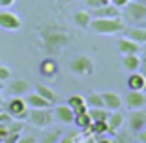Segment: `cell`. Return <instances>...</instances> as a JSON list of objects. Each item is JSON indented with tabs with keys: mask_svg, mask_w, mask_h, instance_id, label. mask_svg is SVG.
Instances as JSON below:
<instances>
[{
	"mask_svg": "<svg viewBox=\"0 0 146 143\" xmlns=\"http://www.w3.org/2000/svg\"><path fill=\"white\" fill-rule=\"evenodd\" d=\"M38 38L39 44L51 56L54 55H62L66 47L71 42V34L68 28L56 25V23H45L38 28Z\"/></svg>",
	"mask_w": 146,
	"mask_h": 143,
	"instance_id": "6da1fadb",
	"label": "cell"
},
{
	"mask_svg": "<svg viewBox=\"0 0 146 143\" xmlns=\"http://www.w3.org/2000/svg\"><path fill=\"white\" fill-rule=\"evenodd\" d=\"M125 26L127 25L122 15H118V17H92L88 28H92L96 34H118L124 32Z\"/></svg>",
	"mask_w": 146,
	"mask_h": 143,
	"instance_id": "7a4b0ae2",
	"label": "cell"
},
{
	"mask_svg": "<svg viewBox=\"0 0 146 143\" xmlns=\"http://www.w3.org/2000/svg\"><path fill=\"white\" fill-rule=\"evenodd\" d=\"M69 70H71V74L79 75V77H88V75H94L96 66H94V60H92L90 56L77 55L69 60Z\"/></svg>",
	"mask_w": 146,
	"mask_h": 143,
	"instance_id": "3957f363",
	"label": "cell"
},
{
	"mask_svg": "<svg viewBox=\"0 0 146 143\" xmlns=\"http://www.w3.org/2000/svg\"><path fill=\"white\" fill-rule=\"evenodd\" d=\"M26 121L30 122L32 126H38V128H45V126H51L54 121V113L52 107H43V109H28V117Z\"/></svg>",
	"mask_w": 146,
	"mask_h": 143,
	"instance_id": "277c9868",
	"label": "cell"
},
{
	"mask_svg": "<svg viewBox=\"0 0 146 143\" xmlns=\"http://www.w3.org/2000/svg\"><path fill=\"white\" fill-rule=\"evenodd\" d=\"M28 105H26L25 98L23 96H15V98H11L6 104V111L11 115L13 119H17V121H26V117H28Z\"/></svg>",
	"mask_w": 146,
	"mask_h": 143,
	"instance_id": "5b68a950",
	"label": "cell"
},
{
	"mask_svg": "<svg viewBox=\"0 0 146 143\" xmlns=\"http://www.w3.org/2000/svg\"><path fill=\"white\" fill-rule=\"evenodd\" d=\"M124 15L129 23H141L142 19H146V6L139 0H129L124 6Z\"/></svg>",
	"mask_w": 146,
	"mask_h": 143,
	"instance_id": "8992f818",
	"label": "cell"
},
{
	"mask_svg": "<svg viewBox=\"0 0 146 143\" xmlns=\"http://www.w3.org/2000/svg\"><path fill=\"white\" fill-rule=\"evenodd\" d=\"M0 28L8 32H17L23 28V19L9 9H0Z\"/></svg>",
	"mask_w": 146,
	"mask_h": 143,
	"instance_id": "52a82bcc",
	"label": "cell"
},
{
	"mask_svg": "<svg viewBox=\"0 0 146 143\" xmlns=\"http://www.w3.org/2000/svg\"><path fill=\"white\" fill-rule=\"evenodd\" d=\"M52 113H54L56 121H60L62 124H71L75 121V111L68 104H54V111Z\"/></svg>",
	"mask_w": 146,
	"mask_h": 143,
	"instance_id": "ba28073f",
	"label": "cell"
},
{
	"mask_svg": "<svg viewBox=\"0 0 146 143\" xmlns=\"http://www.w3.org/2000/svg\"><path fill=\"white\" fill-rule=\"evenodd\" d=\"M125 105H127V109H142L146 105V94L142 91H129L127 96H125Z\"/></svg>",
	"mask_w": 146,
	"mask_h": 143,
	"instance_id": "9c48e42d",
	"label": "cell"
},
{
	"mask_svg": "<svg viewBox=\"0 0 146 143\" xmlns=\"http://www.w3.org/2000/svg\"><path fill=\"white\" fill-rule=\"evenodd\" d=\"M101 98H103V107L109 109V111H116L120 109L124 100L118 92H112V91H107V92H101Z\"/></svg>",
	"mask_w": 146,
	"mask_h": 143,
	"instance_id": "30bf717a",
	"label": "cell"
},
{
	"mask_svg": "<svg viewBox=\"0 0 146 143\" xmlns=\"http://www.w3.org/2000/svg\"><path fill=\"white\" fill-rule=\"evenodd\" d=\"M142 49L141 44H137V42H133V40L129 38H120L118 40V53L120 55H139Z\"/></svg>",
	"mask_w": 146,
	"mask_h": 143,
	"instance_id": "8fae6325",
	"label": "cell"
},
{
	"mask_svg": "<svg viewBox=\"0 0 146 143\" xmlns=\"http://www.w3.org/2000/svg\"><path fill=\"white\" fill-rule=\"evenodd\" d=\"M8 92L11 96H25L30 92V83L26 79H13L8 83Z\"/></svg>",
	"mask_w": 146,
	"mask_h": 143,
	"instance_id": "7c38bea8",
	"label": "cell"
},
{
	"mask_svg": "<svg viewBox=\"0 0 146 143\" xmlns=\"http://www.w3.org/2000/svg\"><path fill=\"white\" fill-rule=\"evenodd\" d=\"M25 102L30 109H43V107H52V104L49 100H45L43 96H39L38 92H28L25 94Z\"/></svg>",
	"mask_w": 146,
	"mask_h": 143,
	"instance_id": "4fadbf2b",
	"label": "cell"
},
{
	"mask_svg": "<svg viewBox=\"0 0 146 143\" xmlns=\"http://www.w3.org/2000/svg\"><path fill=\"white\" fill-rule=\"evenodd\" d=\"M129 126H131V130L137 134L141 132L142 128H146V111L142 109H133V113L129 115Z\"/></svg>",
	"mask_w": 146,
	"mask_h": 143,
	"instance_id": "5bb4252c",
	"label": "cell"
},
{
	"mask_svg": "<svg viewBox=\"0 0 146 143\" xmlns=\"http://www.w3.org/2000/svg\"><path fill=\"white\" fill-rule=\"evenodd\" d=\"M39 74L43 77H56L58 74V62L52 58V56H47L39 62Z\"/></svg>",
	"mask_w": 146,
	"mask_h": 143,
	"instance_id": "9a60e30c",
	"label": "cell"
},
{
	"mask_svg": "<svg viewBox=\"0 0 146 143\" xmlns=\"http://www.w3.org/2000/svg\"><path fill=\"white\" fill-rule=\"evenodd\" d=\"M92 17H118L122 15L120 8H116L112 4H105V6H99V8H92L90 9Z\"/></svg>",
	"mask_w": 146,
	"mask_h": 143,
	"instance_id": "2e32d148",
	"label": "cell"
},
{
	"mask_svg": "<svg viewBox=\"0 0 146 143\" xmlns=\"http://www.w3.org/2000/svg\"><path fill=\"white\" fill-rule=\"evenodd\" d=\"M124 36L129 40H133V42H137V44H146V28H142L141 25L139 26H131V28H127L125 26L124 28Z\"/></svg>",
	"mask_w": 146,
	"mask_h": 143,
	"instance_id": "e0dca14e",
	"label": "cell"
},
{
	"mask_svg": "<svg viewBox=\"0 0 146 143\" xmlns=\"http://www.w3.org/2000/svg\"><path fill=\"white\" fill-rule=\"evenodd\" d=\"M146 85V77L141 74V72H131L127 77V89L129 91H142Z\"/></svg>",
	"mask_w": 146,
	"mask_h": 143,
	"instance_id": "ac0fdd59",
	"label": "cell"
},
{
	"mask_svg": "<svg viewBox=\"0 0 146 143\" xmlns=\"http://www.w3.org/2000/svg\"><path fill=\"white\" fill-rule=\"evenodd\" d=\"M68 105L77 113H82V111H88V105H86V98L82 94H71L68 98Z\"/></svg>",
	"mask_w": 146,
	"mask_h": 143,
	"instance_id": "d6986e66",
	"label": "cell"
},
{
	"mask_svg": "<svg viewBox=\"0 0 146 143\" xmlns=\"http://www.w3.org/2000/svg\"><path fill=\"white\" fill-rule=\"evenodd\" d=\"M90 21H92V13L90 9H79V11L73 13V23L81 28H88L90 26Z\"/></svg>",
	"mask_w": 146,
	"mask_h": 143,
	"instance_id": "ffe728a7",
	"label": "cell"
},
{
	"mask_svg": "<svg viewBox=\"0 0 146 143\" xmlns=\"http://www.w3.org/2000/svg\"><path fill=\"white\" fill-rule=\"evenodd\" d=\"M36 92H38L39 96H43L45 100H49L52 105L54 104H58V100H60V96L56 94L52 89H49L47 85H41V83H36Z\"/></svg>",
	"mask_w": 146,
	"mask_h": 143,
	"instance_id": "44dd1931",
	"label": "cell"
},
{
	"mask_svg": "<svg viewBox=\"0 0 146 143\" xmlns=\"http://www.w3.org/2000/svg\"><path fill=\"white\" fill-rule=\"evenodd\" d=\"M122 66L127 72H137L141 68V55H122Z\"/></svg>",
	"mask_w": 146,
	"mask_h": 143,
	"instance_id": "7402d4cb",
	"label": "cell"
},
{
	"mask_svg": "<svg viewBox=\"0 0 146 143\" xmlns=\"http://www.w3.org/2000/svg\"><path fill=\"white\" fill-rule=\"evenodd\" d=\"M122 124H124V115H122V113H118V109L109 113V117H107L109 132H116L118 128H122Z\"/></svg>",
	"mask_w": 146,
	"mask_h": 143,
	"instance_id": "603a6c76",
	"label": "cell"
},
{
	"mask_svg": "<svg viewBox=\"0 0 146 143\" xmlns=\"http://www.w3.org/2000/svg\"><path fill=\"white\" fill-rule=\"evenodd\" d=\"M109 113H111V111L105 109V107H90V109H88V115H90L92 122H94V121H107Z\"/></svg>",
	"mask_w": 146,
	"mask_h": 143,
	"instance_id": "cb8c5ba5",
	"label": "cell"
},
{
	"mask_svg": "<svg viewBox=\"0 0 146 143\" xmlns=\"http://www.w3.org/2000/svg\"><path fill=\"white\" fill-rule=\"evenodd\" d=\"M86 105L88 107H103V98H101V92H90L86 94Z\"/></svg>",
	"mask_w": 146,
	"mask_h": 143,
	"instance_id": "d4e9b609",
	"label": "cell"
},
{
	"mask_svg": "<svg viewBox=\"0 0 146 143\" xmlns=\"http://www.w3.org/2000/svg\"><path fill=\"white\" fill-rule=\"evenodd\" d=\"M73 122H75L79 128H90L92 119H90V115H88V111H82V113H77V115H75V121Z\"/></svg>",
	"mask_w": 146,
	"mask_h": 143,
	"instance_id": "484cf974",
	"label": "cell"
},
{
	"mask_svg": "<svg viewBox=\"0 0 146 143\" xmlns=\"http://www.w3.org/2000/svg\"><path fill=\"white\" fill-rule=\"evenodd\" d=\"M90 130L94 136H103L109 132V126H107V121H94L90 124Z\"/></svg>",
	"mask_w": 146,
	"mask_h": 143,
	"instance_id": "4316f807",
	"label": "cell"
},
{
	"mask_svg": "<svg viewBox=\"0 0 146 143\" xmlns=\"http://www.w3.org/2000/svg\"><path fill=\"white\" fill-rule=\"evenodd\" d=\"M60 138H62V132L60 130H51V132H47V134L43 136L38 143H58V141H60Z\"/></svg>",
	"mask_w": 146,
	"mask_h": 143,
	"instance_id": "83f0119b",
	"label": "cell"
},
{
	"mask_svg": "<svg viewBox=\"0 0 146 143\" xmlns=\"http://www.w3.org/2000/svg\"><path fill=\"white\" fill-rule=\"evenodd\" d=\"M11 79V70L8 68V66H4V64H0V81H9Z\"/></svg>",
	"mask_w": 146,
	"mask_h": 143,
	"instance_id": "f1b7e54d",
	"label": "cell"
},
{
	"mask_svg": "<svg viewBox=\"0 0 146 143\" xmlns=\"http://www.w3.org/2000/svg\"><path fill=\"white\" fill-rule=\"evenodd\" d=\"M21 134H23V132H9V134L4 138V141H2V143H17L19 138H21Z\"/></svg>",
	"mask_w": 146,
	"mask_h": 143,
	"instance_id": "f546056e",
	"label": "cell"
},
{
	"mask_svg": "<svg viewBox=\"0 0 146 143\" xmlns=\"http://www.w3.org/2000/svg\"><path fill=\"white\" fill-rule=\"evenodd\" d=\"M17 143H38V138L32 134H21V138H19Z\"/></svg>",
	"mask_w": 146,
	"mask_h": 143,
	"instance_id": "4dcf8cb0",
	"label": "cell"
},
{
	"mask_svg": "<svg viewBox=\"0 0 146 143\" xmlns=\"http://www.w3.org/2000/svg\"><path fill=\"white\" fill-rule=\"evenodd\" d=\"M88 8H99V6H105V4H111L109 0H86Z\"/></svg>",
	"mask_w": 146,
	"mask_h": 143,
	"instance_id": "1f68e13d",
	"label": "cell"
},
{
	"mask_svg": "<svg viewBox=\"0 0 146 143\" xmlns=\"http://www.w3.org/2000/svg\"><path fill=\"white\" fill-rule=\"evenodd\" d=\"M9 134L8 130V124H0V141H4V138Z\"/></svg>",
	"mask_w": 146,
	"mask_h": 143,
	"instance_id": "d6a6232c",
	"label": "cell"
},
{
	"mask_svg": "<svg viewBox=\"0 0 146 143\" xmlns=\"http://www.w3.org/2000/svg\"><path fill=\"white\" fill-rule=\"evenodd\" d=\"M139 72H141V74L146 77V55L141 56V68H139Z\"/></svg>",
	"mask_w": 146,
	"mask_h": 143,
	"instance_id": "836d02e7",
	"label": "cell"
},
{
	"mask_svg": "<svg viewBox=\"0 0 146 143\" xmlns=\"http://www.w3.org/2000/svg\"><path fill=\"white\" fill-rule=\"evenodd\" d=\"M109 2H111L112 6H116V8H124V6L127 4L129 0H109Z\"/></svg>",
	"mask_w": 146,
	"mask_h": 143,
	"instance_id": "e575fe53",
	"label": "cell"
},
{
	"mask_svg": "<svg viewBox=\"0 0 146 143\" xmlns=\"http://www.w3.org/2000/svg\"><path fill=\"white\" fill-rule=\"evenodd\" d=\"M15 4V0H0V8H11Z\"/></svg>",
	"mask_w": 146,
	"mask_h": 143,
	"instance_id": "d590c367",
	"label": "cell"
},
{
	"mask_svg": "<svg viewBox=\"0 0 146 143\" xmlns=\"http://www.w3.org/2000/svg\"><path fill=\"white\" fill-rule=\"evenodd\" d=\"M137 136H139V141L141 143H146V128H142L141 132H137Z\"/></svg>",
	"mask_w": 146,
	"mask_h": 143,
	"instance_id": "8d00e7d4",
	"label": "cell"
},
{
	"mask_svg": "<svg viewBox=\"0 0 146 143\" xmlns=\"http://www.w3.org/2000/svg\"><path fill=\"white\" fill-rule=\"evenodd\" d=\"M98 143H116V141H114V139H99Z\"/></svg>",
	"mask_w": 146,
	"mask_h": 143,
	"instance_id": "74e56055",
	"label": "cell"
},
{
	"mask_svg": "<svg viewBox=\"0 0 146 143\" xmlns=\"http://www.w3.org/2000/svg\"><path fill=\"white\" fill-rule=\"evenodd\" d=\"M58 143H73V138H66V139H62V141H58Z\"/></svg>",
	"mask_w": 146,
	"mask_h": 143,
	"instance_id": "f35d334b",
	"label": "cell"
},
{
	"mask_svg": "<svg viewBox=\"0 0 146 143\" xmlns=\"http://www.w3.org/2000/svg\"><path fill=\"white\" fill-rule=\"evenodd\" d=\"M139 25H141V26H142V28H146V19H142V21H141V23H139Z\"/></svg>",
	"mask_w": 146,
	"mask_h": 143,
	"instance_id": "ab89813d",
	"label": "cell"
},
{
	"mask_svg": "<svg viewBox=\"0 0 146 143\" xmlns=\"http://www.w3.org/2000/svg\"><path fill=\"white\" fill-rule=\"evenodd\" d=\"M2 89H4V81H0V91H2Z\"/></svg>",
	"mask_w": 146,
	"mask_h": 143,
	"instance_id": "60d3db41",
	"label": "cell"
},
{
	"mask_svg": "<svg viewBox=\"0 0 146 143\" xmlns=\"http://www.w3.org/2000/svg\"><path fill=\"white\" fill-rule=\"evenodd\" d=\"M4 104V98H2V94H0V105Z\"/></svg>",
	"mask_w": 146,
	"mask_h": 143,
	"instance_id": "b9f144b4",
	"label": "cell"
},
{
	"mask_svg": "<svg viewBox=\"0 0 146 143\" xmlns=\"http://www.w3.org/2000/svg\"><path fill=\"white\" fill-rule=\"evenodd\" d=\"M139 2H141V4H144V6H146V0H139Z\"/></svg>",
	"mask_w": 146,
	"mask_h": 143,
	"instance_id": "7bdbcfd3",
	"label": "cell"
},
{
	"mask_svg": "<svg viewBox=\"0 0 146 143\" xmlns=\"http://www.w3.org/2000/svg\"><path fill=\"white\" fill-rule=\"evenodd\" d=\"M60 2H73V0H60Z\"/></svg>",
	"mask_w": 146,
	"mask_h": 143,
	"instance_id": "ee69618b",
	"label": "cell"
},
{
	"mask_svg": "<svg viewBox=\"0 0 146 143\" xmlns=\"http://www.w3.org/2000/svg\"><path fill=\"white\" fill-rule=\"evenodd\" d=\"M142 92H144V94H146V85H144V89H142Z\"/></svg>",
	"mask_w": 146,
	"mask_h": 143,
	"instance_id": "f6af8a7d",
	"label": "cell"
},
{
	"mask_svg": "<svg viewBox=\"0 0 146 143\" xmlns=\"http://www.w3.org/2000/svg\"><path fill=\"white\" fill-rule=\"evenodd\" d=\"M0 143H2V141H0Z\"/></svg>",
	"mask_w": 146,
	"mask_h": 143,
	"instance_id": "bcb514c9",
	"label": "cell"
},
{
	"mask_svg": "<svg viewBox=\"0 0 146 143\" xmlns=\"http://www.w3.org/2000/svg\"><path fill=\"white\" fill-rule=\"evenodd\" d=\"M139 143H141V141H139Z\"/></svg>",
	"mask_w": 146,
	"mask_h": 143,
	"instance_id": "7dc6e473",
	"label": "cell"
}]
</instances>
